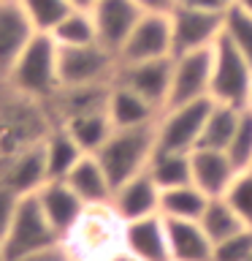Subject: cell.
Wrapping results in <instances>:
<instances>
[{
	"instance_id": "obj_34",
	"label": "cell",
	"mask_w": 252,
	"mask_h": 261,
	"mask_svg": "<svg viewBox=\"0 0 252 261\" xmlns=\"http://www.w3.org/2000/svg\"><path fill=\"white\" fill-rule=\"evenodd\" d=\"M223 199L236 210V215L244 220V226L252 228V169H244L233 177Z\"/></svg>"
},
{
	"instance_id": "obj_28",
	"label": "cell",
	"mask_w": 252,
	"mask_h": 261,
	"mask_svg": "<svg viewBox=\"0 0 252 261\" xmlns=\"http://www.w3.org/2000/svg\"><path fill=\"white\" fill-rule=\"evenodd\" d=\"M149 174L160 185V191L176 185L193 182V166H190V152H160L154 150L149 161Z\"/></svg>"
},
{
	"instance_id": "obj_23",
	"label": "cell",
	"mask_w": 252,
	"mask_h": 261,
	"mask_svg": "<svg viewBox=\"0 0 252 261\" xmlns=\"http://www.w3.org/2000/svg\"><path fill=\"white\" fill-rule=\"evenodd\" d=\"M109 120L114 128H136V125H149L158 122L160 109H154L149 101H144L138 93H133L125 85L111 82V93H109Z\"/></svg>"
},
{
	"instance_id": "obj_8",
	"label": "cell",
	"mask_w": 252,
	"mask_h": 261,
	"mask_svg": "<svg viewBox=\"0 0 252 261\" xmlns=\"http://www.w3.org/2000/svg\"><path fill=\"white\" fill-rule=\"evenodd\" d=\"M214 101L201 98L182 106L163 109L158 117V150L160 152H190L198 147V136L203 130Z\"/></svg>"
},
{
	"instance_id": "obj_27",
	"label": "cell",
	"mask_w": 252,
	"mask_h": 261,
	"mask_svg": "<svg viewBox=\"0 0 252 261\" xmlns=\"http://www.w3.org/2000/svg\"><path fill=\"white\" fill-rule=\"evenodd\" d=\"M239 114H241V109H236V106L214 103L206 122H203V130L198 136V147L228 150V144H231V139L236 134V125H239Z\"/></svg>"
},
{
	"instance_id": "obj_26",
	"label": "cell",
	"mask_w": 252,
	"mask_h": 261,
	"mask_svg": "<svg viewBox=\"0 0 252 261\" xmlns=\"http://www.w3.org/2000/svg\"><path fill=\"white\" fill-rule=\"evenodd\" d=\"M44 155H46V171H49V179H57V177H65L68 171L73 169L81 155L79 144L68 136V130L54 125L49 134L44 136Z\"/></svg>"
},
{
	"instance_id": "obj_13",
	"label": "cell",
	"mask_w": 252,
	"mask_h": 261,
	"mask_svg": "<svg viewBox=\"0 0 252 261\" xmlns=\"http://www.w3.org/2000/svg\"><path fill=\"white\" fill-rule=\"evenodd\" d=\"M89 14H92V22H95L98 44L114 55L122 49V44L133 33L138 19L144 16V11L133 0H95Z\"/></svg>"
},
{
	"instance_id": "obj_37",
	"label": "cell",
	"mask_w": 252,
	"mask_h": 261,
	"mask_svg": "<svg viewBox=\"0 0 252 261\" xmlns=\"http://www.w3.org/2000/svg\"><path fill=\"white\" fill-rule=\"evenodd\" d=\"M11 261H73V256L68 253L62 242L57 245H49L44 250H36V253H27V256H19V258H11Z\"/></svg>"
},
{
	"instance_id": "obj_9",
	"label": "cell",
	"mask_w": 252,
	"mask_h": 261,
	"mask_svg": "<svg viewBox=\"0 0 252 261\" xmlns=\"http://www.w3.org/2000/svg\"><path fill=\"white\" fill-rule=\"evenodd\" d=\"M211 57H214V44L174 57V71H171V90H168L166 109L209 98Z\"/></svg>"
},
{
	"instance_id": "obj_17",
	"label": "cell",
	"mask_w": 252,
	"mask_h": 261,
	"mask_svg": "<svg viewBox=\"0 0 252 261\" xmlns=\"http://www.w3.org/2000/svg\"><path fill=\"white\" fill-rule=\"evenodd\" d=\"M109 93H111V82H101V85L60 87L46 101V109H49V114H52L54 125H60L62 120L76 117V114L106 112V106H109Z\"/></svg>"
},
{
	"instance_id": "obj_42",
	"label": "cell",
	"mask_w": 252,
	"mask_h": 261,
	"mask_svg": "<svg viewBox=\"0 0 252 261\" xmlns=\"http://www.w3.org/2000/svg\"><path fill=\"white\" fill-rule=\"evenodd\" d=\"M233 3L239 6V8H244L247 14H252V0H233Z\"/></svg>"
},
{
	"instance_id": "obj_2",
	"label": "cell",
	"mask_w": 252,
	"mask_h": 261,
	"mask_svg": "<svg viewBox=\"0 0 252 261\" xmlns=\"http://www.w3.org/2000/svg\"><path fill=\"white\" fill-rule=\"evenodd\" d=\"M122 226L111 204H87L62 245L76 261H109L122 250Z\"/></svg>"
},
{
	"instance_id": "obj_31",
	"label": "cell",
	"mask_w": 252,
	"mask_h": 261,
	"mask_svg": "<svg viewBox=\"0 0 252 261\" xmlns=\"http://www.w3.org/2000/svg\"><path fill=\"white\" fill-rule=\"evenodd\" d=\"M223 33L233 41L236 49H239V52L249 60V65H252V14H247L244 8H239L233 3L225 11Z\"/></svg>"
},
{
	"instance_id": "obj_35",
	"label": "cell",
	"mask_w": 252,
	"mask_h": 261,
	"mask_svg": "<svg viewBox=\"0 0 252 261\" xmlns=\"http://www.w3.org/2000/svg\"><path fill=\"white\" fill-rule=\"evenodd\" d=\"M252 253V228H241L239 234L214 245L211 261H247Z\"/></svg>"
},
{
	"instance_id": "obj_41",
	"label": "cell",
	"mask_w": 252,
	"mask_h": 261,
	"mask_svg": "<svg viewBox=\"0 0 252 261\" xmlns=\"http://www.w3.org/2000/svg\"><path fill=\"white\" fill-rule=\"evenodd\" d=\"M109 261H138V258H133V256H130V253H125V250H119L117 256H111Z\"/></svg>"
},
{
	"instance_id": "obj_39",
	"label": "cell",
	"mask_w": 252,
	"mask_h": 261,
	"mask_svg": "<svg viewBox=\"0 0 252 261\" xmlns=\"http://www.w3.org/2000/svg\"><path fill=\"white\" fill-rule=\"evenodd\" d=\"M144 14H171V8L176 3L174 0H133Z\"/></svg>"
},
{
	"instance_id": "obj_6",
	"label": "cell",
	"mask_w": 252,
	"mask_h": 261,
	"mask_svg": "<svg viewBox=\"0 0 252 261\" xmlns=\"http://www.w3.org/2000/svg\"><path fill=\"white\" fill-rule=\"evenodd\" d=\"M57 242H62V237L49 223L38 196L36 193L22 196L19 207H16V215L11 220V226H8L6 237H3L6 261L27 256V253H36V250H44V248L57 245Z\"/></svg>"
},
{
	"instance_id": "obj_45",
	"label": "cell",
	"mask_w": 252,
	"mask_h": 261,
	"mask_svg": "<svg viewBox=\"0 0 252 261\" xmlns=\"http://www.w3.org/2000/svg\"><path fill=\"white\" fill-rule=\"evenodd\" d=\"M73 261H76V258H73Z\"/></svg>"
},
{
	"instance_id": "obj_10",
	"label": "cell",
	"mask_w": 252,
	"mask_h": 261,
	"mask_svg": "<svg viewBox=\"0 0 252 261\" xmlns=\"http://www.w3.org/2000/svg\"><path fill=\"white\" fill-rule=\"evenodd\" d=\"M160 57H174L171 46V16L168 14H144L128 41L117 52V63H144L160 60Z\"/></svg>"
},
{
	"instance_id": "obj_33",
	"label": "cell",
	"mask_w": 252,
	"mask_h": 261,
	"mask_svg": "<svg viewBox=\"0 0 252 261\" xmlns=\"http://www.w3.org/2000/svg\"><path fill=\"white\" fill-rule=\"evenodd\" d=\"M228 158L233 161V166L244 171L252 169V106L241 109L239 114V125H236V134L228 144Z\"/></svg>"
},
{
	"instance_id": "obj_40",
	"label": "cell",
	"mask_w": 252,
	"mask_h": 261,
	"mask_svg": "<svg viewBox=\"0 0 252 261\" xmlns=\"http://www.w3.org/2000/svg\"><path fill=\"white\" fill-rule=\"evenodd\" d=\"M68 3H71L73 8H87V11H89V8L95 6V0H68Z\"/></svg>"
},
{
	"instance_id": "obj_15",
	"label": "cell",
	"mask_w": 252,
	"mask_h": 261,
	"mask_svg": "<svg viewBox=\"0 0 252 261\" xmlns=\"http://www.w3.org/2000/svg\"><path fill=\"white\" fill-rule=\"evenodd\" d=\"M49 179L46 171V155H44V139L24 150L8 155L6 161H0V182L14 188L19 196L36 193L41 185Z\"/></svg>"
},
{
	"instance_id": "obj_11",
	"label": "cell",
	"mask_w": 252,
	"mask_h": 261,
	"mask_svg": "<svg viewBox=\"0 0 252 261\" xmlns=\"http://www.w3.org/2000/svg\"><path fill=\"white\" fill-rule=\"evenodd\" d=\"M168 16H171V46H174V57L211 46L217 41V36L223 33V19H225V14L198 11V8H187V6H174Z\"/></svg>"
},
{
	"instance_id": "obj_7",
	"label": "cell",
	"mask_w": 252,
	"mask_h": 261,
	"mask_svg": "<svg viewBox=\"0 0 252 261\" xmlns=\"http://www.w3.org/2000/svg\"><path fill=\"white\" fill-rule=\"evenodd\" d=\"M117 65H119L117 55L109 52V49H103L101 44H84V46H60L57 44L60 87L114 82Z\"/></svg>"
},
{
	"instance_id": "obj_38",
	"label": "cell",
	"mask_w": 252,
	"mask_h": 261,
	"mask_svg": "<svg viewBox=\"0 0 252 261\" xmlns=\"http://www.w3.org/2000/svg\"><path fill=\"white\" fill-rule=\"evenodd\" d=\"M176 6L198 8V11H211V14H225L233 6V0H174Z\"/></svg>"
},
{
	"instance_id": "obj_36",
	"label": "cell",
	"mask_w": 252,
	"mask_h": 261,
	"mask_svg": "<svg viewBox=\"0 0 252 261\" xmlns=\"http://www.w3.org/2000/svg\"><path fill=\"white\" fill-rule=\"evenodd\" d=\"M19 201H22V196L16 193L14 188H8L6 182H0V242H3L8 226H11V220L16 215Z\"/></svg>"
},
{
	"instance_id": "obj_22",
	"label": "cell",
	"mask_w": 252,
	"mask_h": 261,
	"mask_svg": "<svg viewBox=\"0 0 252 261\" xmlns=\"http://www.w3.org/2000/svg\"><path fill=\"white\" fill-rule=\"evenodd\" d=\"M68 185L79 193V199L84 204H111L114 185L106 169L101 166L95 152H84L81 158L73 163V169L65 174Z\"/></svg>"
},
{
	"instance_id": "obj_18",
	"label": "cell",
	"mask_w": 252,
	"mask_h": 261,
	"mask_svg": "<svg viewBox=\"0 0 252 261\" xmlns=\"http://www.w3.org/2000/svg\"><path fill=\"white\" fill-rule=\"evenodd\" d=\"M111 207L122 220H136L160 212V185L152 179L149 169L114 188Z\"/></svg>"
},
{
	"instance_id": "obj_1",
	"label": "cell",
	"mask_w": 252,
	"mask_h": 261,
	"mask_svg": "<svg viewBox=\"0 0 252 261\" xmlns=\"http://www.w3.org/2000/svg\"><path fill=\"white\" fill-rule=\"evenodd\" d=\"M54 128L46 101L22 95L0 82V161L41 142Z\"/></svg>"
},
{
	"instance_id": "obj_29",
	"label": "cell",
	"mask_w": 252,
	"mask_h": 261,
	"mask_svg": "<svg viewBox=\"0 0 252 261\" xmlns=\"http://www.w3.org/2000/svg\"><path fill=\"white\" fill-rule=\"evenodd\" d=\"M52 38L60 46H84V44H98V33H95V22L92 14L87 8H71L60 22L54 24Z\"/></svg>"
},
{
	"instance_id": "obj_44",
	"label": "cell",
	"mask_w": 252,
	"mask_h": 261,
	"mask_svg": "<svg viewBox=\"0 0 252 261\" xmlns=\"http://www.w3.org/2000/svg\"><path fill=\"white\" fill-rule=\"evenodd\" d=\"M247 261H252V253H249V258H247Z\"/></svg>"
},
{
	"instance_id": "obj_24",
	"label": "cell",
	"mask_w": 252,
	"mask_h": 261,
	"mask_svg": "<svg viewBox=\"0 0 252 261\" xmlns=\"http://www.w3.org/2000/svg\"><path fill=\"white\" fill-rule=\"evenodd\" d=\"M60 128L68 130V136L79 144L81 152H98L101 144L111 136V120L109 112H89V114H76L60 122Z\"/></svg>"
},
{
	"instance_id": "obj_14",
	"label": "cell",
	"mask_w": 252,
	"mask_h": 261,
	"mask_svg": "<svg viewBox=\"0 0 252 261\" xmlns=\"http://www.w3.org/2000/svg\"><path fill=\"white\" fill-rule=\"evenodd\" d=\"M122 250L138 261H171L166 218L160 212L136 220H125L122 226Z\"/></svg>"
},
{
	"instance_id": "obj_20",
	"label": "cell",
	"mask_w": 252,
	"mask_h": 261,
	"mask_svg": "<svg viewBox=\"0 0 252 261\" xmlns=\"http://www.w3.org/2000/svg\"><path fill=\"white\" fill-rule=\"evenodd\" d=\"M190 166H193V185H198L209 199L225 196L239 169L228 158L225 150H209V147H195L190 150Z\"/></svg>"
},
{
	"instance_id": "obj_19",
	"label": "cell",
	"mask_w": 252,
	"mask_h": 261,
	"mask_svg": "<svg viewBox=\"0 0 252 261\" xmlns=\"http://www.w3.org/2000/svg\"><path fill=\"white\" fill-rule=\"evenodd\" d=\"M41 207H44L49 223L54 226V231L65 237L73 228V223L79 220V215L84 212L87 204L79 199V193L68 185L65 177H57V179H46L44 185L36 191Z\"/></svg>"
},
{
	"instance_id": "obj_3",
	"label": "cell",
	"mask_w": 252,
	"mask_h": 261,
	"mask_svg": "<svg viewBox=\"0 0 252 261\" xmlns=\"http://www.w3.org/2000/svg\"><path fill=\"white\" fill-rule=\"evenodd\" d=\"M3 85L38 101H49L60 90V73H57V41L52 33H36L27 46L14 60L11 71L6 73Z\"/></svg>"
},
{
	"instance_id": "obj_12",
	"label": "cell",
	"mask_w": 252,
	"mask_h": 261,
	"mask_svg": "<svg viewBox=\"0 0 252 261\" xmlns=\"http://www.w3.org/2000/svg\"><path fill=\"white\" fill-rule=\"evenodd\" d=\"M171 71H174V57H160V60L144 63H125L117 65L114 82L130 87L144 101H149L154 109H166L168 90H171Z\"/></svg>"
},
{
	"instance_id": "obj_21",
	"label": "cell",
	"mask_w": 252,
	"mask_h": 261,
	"mask_svg": "<svg viewBox=\"0 0 252 261\" xmlns=\"http://www.w3.org/2000/svg\"><path fill=\"white\" fill-rule=\"evenodd\" d=\"M166 231H168L171 261H211L214 242L209 240L201 220L166 218Z\"/></svg>"
},
{
	"instance_id": "obj_16",
	"label": "cell",
	"mask_w": 252,
	"mask_h": 261,
	"mask_svg": "<svg viewBox=\"0 0 252 261\" xmlns=\"http://www.w3.org/2000/svg\"><path fill=\"white\" fill-rule=\"evenodd\" d=\"M36 33L19 0H0V82Z\"/></svg>"
},
{
	"instance_id": "obj_25",
	"label": "cell",
	"mask_w": 252,
	"mask_h": 261,
	"mask_svg": "<svg viewBox=\"0 0 252 261\" xmlns=\"http://www.w3.org/2000/svg\"><path fill=\"white\" fill-rule=\"evenodd\" d=\"M206 204H209V196L203 193L198 185H193V182L160 191V215L163 218L201 220Z\"/></svg>"
},
{
	"instance_id": "obj_30",
	"label": "cell",
	"mask_w": 252,
	"mask_h": 261,
	"mask_svg": "<svg viewBox=\"0 0 252 261\" xmlns=\"http://www.w3.org/2000/svg\"><path fill=\"white\" fill-rule=\"evenodd\" d=\"M201 226L206 228L209 240L214 245L228 240V237H233V234H239L241 228H247V226H244V220L236 215V210L223 199V196L209 199L206 210H203V215H201Z\"/></svg>"
},
{
	"instance_id": "obj_32",
	"label": "cell",
	"mask_w": 252,
	"mask_h": 261,
	"mask_svg": "<svg viewBox=\"0 0 252 261\" xmlns=\"http://www.w3.org/2000/svg\"><path fill=\"white\" fill-rule=\"evenodd\" d=\"M19 3L38 33H49L73 8L68 0H19Z\"/></svg>"
},
{
	"instance_id": "obj_43",
	"label": "cell",
	"mask_w": 252,
	"mask_h": 261,
	"mask_svg": "<svg viewBox=\"0 0 252 261\" xmlns=\"http://www.w3.org/2000/svg\"><path fill=\"white\" fill-rule=\"evenodd\" d=\"M0 261H6V253H3V242H0Z\"/></svg>"
},
{
	"instance_id": "obj_5",
	"label": "cell",
	"mask_w": 252,
	"mask_h": 261,
	"mask_svg": "<svg viewBox=\"0 0 252 261\" xmlns=\"http://www.w3.org/2000/svg\"><path fill=\"white\" fill-rule=\"evenodd\" d=\"M209 98L214 103H228L236 109L252 106V65L225 33H219L214 41Z\"/></svg>"
},
{
	"instance_id": "obj_4",
	"label": "cell",
	"mask_w": 252,
	"mask_h": 261,
	"mask_svg": "<svg viewBox=\"0 0 252 261\" xmlns=\"http://www.w3.org/2000/svg\"><path fill=\"white\" fill-rule=\"evenodd\" d=\"M154 150H158V122H149V125L136 128H114L95 155L109 174L111 185L117 188L149 169Z\"/></svg>"
}]
</instances>
